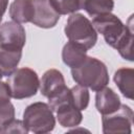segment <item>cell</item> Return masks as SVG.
Here are the masks:
<instances>
[{
    "instance_id": "obj_24",
    "label": "cell",
    "mask_w": 134,
    "mask_h": 134,
    "mask_svg": "<svg viewBox=\"0 0 134 134\" xmlns=\"http://www.w3.org/2000/svg\"><path fill=\"white\" fill-rule=\"evenodd\" d=\"M2 76H3V74H2V72L0 71V81H1V79H2Z\"/></svg>"
},
{
    "instance_id": "obj_4",
    "label": "cell",
    "mask_w": 134,
    "mask_h": 134,
    "mask_svg": "<svg viewBox=\"0 0 134 134\" xmlns=\"http://www.w3.org/2000/svg\"><path fill=\"white\" fill-rule=\"evenodd\" d=\"M13 98L22 99L36 95L40 81L37 72L28 67L16 69L7 79Z\"/></svg>"
},
{
    "instance_id": "obj_5",
    "label": "cell",
    "mask_w": 134,
    "mask_h": 134,
    "mask_svg": "<svg viewBox=\"0 0 134 134\" xmlns=\"http://www.w3.org/2000/svg\"><path fill=\"white\" fill-rule=\"evenodd\" d=\"M91 23L96 32L102 34L106 43L114 49H116L128 29V25H125L119 18L111 13L93 17Z\"/></svg>"
},
{
    "instance_id": "obj_18",
    "label": "cell",
    "mask_w": 134,
    "mask_h": 134,
    "mask_svg": "<svg viewBox=\"0 0 134 134\" xmlns=\"http://www.w3.org/2000/svg\"><path fill=\"white\" fill-rule=\"evenodd\" d=\"M84 1L85 0H49V3L59 15H67L83 9Z\"/></svg>"
},
{
    "instance_id": "obj_25",
    "label": "cell",
    "mask_w": 134,
    "mask_h": 134,
    "mask_svg": "<svg viewBox=\"0 0 134 134\" xmlns=\"http://www.w3.org/2000/svg\"><path fill=\"white\" fill-rule=\"evenodd\" d=\"M0 133H2V128L0 127Z\"/></svg>"
},
{
    "instance_id": "obj_9",
    "label": "cell",
    "mask_w": 134,
    "mask_h": 134,
    "mask_svg": "<svg viewBox=\"0 0 134 134\" xmlns=\"http://www.w3.org/2000/svg\"><path fill=\"white\" fill-rule=\"evenodd\" d=\"M66 87L63 74L57 69L47 70L40 80V91L41 94L47 98L59 93Z\"/></svg>"
},
{
    "instance_id": "obj_2",
    "label": "cell",
    "mask_w": 134,
    "mask_h": 134,
    "mask_svg": "<svg viewBox=\"0 0 134 134\" xmlns=\"http://www.w3.org/2000/svg\"><path fill=\"white\" fill-rule=\"evenodd\" d=\"M23 124L28 130L36 134L48 133L54 129L55 119L53 111L48 104L37 102L26 107L23 112Z\"/></svg>"
},
{
    "instance_id": "obj_22",
    "label": "cell",
    "mask_w": 134,
    "mask_h": 134,
    "mask_svg": "<svg viewBox=\"0 0 134 134\" xmlns=\"http://www.w3.org/2000/svg\"><path fill=\"white\" fill-rule=\"evenodd\" d=\"M12 95H10V89L8 87L7 83L0 81V103L9 102Z\"/></svg>"
},
{
    "instance_id": "obj_23",
    "label": "cell",
    "mask_w": 134,
    "mask_h": 134,
    "mask_svg": "<svg viewBox=\"0 0 134 134\" xmlns=\"http://www.w3.org/2000/svg\"><path fill=\"white\" fill-rule=\"evenodd\" d=\"M7 5H8V0H0V22L7 8Z\"/></svg>"
},
{
    "instance_id": "obj_1",
    "label": "cell",
    "mask_w": 134,
    "mask_h": 134,
    "mask_svg": "<svg viewBox=\"0 0 134 134\" xmlns=\"http://www.w3.org/2000/svg\"><path fill=\"white\" fill-rule=\"evenodd\" d=\"M71 75L74 82L93 91H98L109 83V74L106 65L92 57H87L84 63L71 69Z\"/></svg>"
},
{
    "instance_id": "obj_17",
    "label": "cell",
    "mask_w": 134,
    "mask_h": 134,
    "mask_svg": "<svg viewBox=\"0 0 134 134\" xmlns=\"http://www.w3.org/2000/svg\"><path fill=\"white\" fill-rule=\"evenodd\" d=\"M113 7V0H85L83 5V9H85L87 14L91 17L111 13Z\"/></svg>"
},
{
    "instance_id": "obj_16",
    "label": "cell",
    "mask_w": 134,
    "mask_h": 134,
    "mask_svg": "<svg viewBox=\"0 0 134 134\" xmlns=\"http://www.w3.org/2000/svg\"><path fill=\"white\" fill-rule=\"evenodd\" d=\"M128 30L125 34L122 40L120 43L117 45L116 50L119 52V54L125 59L130 62L133 61V16H130L128 22Z\"/></svg>"
},
{
    "instance_id": "obj_21",
    "label": "cell",
    "mask_w": 134,
    "mask_h": 134,
    "mask_svg": "<svg viewBox=\"0 0 134 134\" xmlns=\"http://www.w3.org/2000/svg\"><path fill=\"white\" fill-rule=\"evenodd\" d=\"M28 130L24 126L23 121L18 120V119H13L10 122L5 125L2 129V133H27Z\"/></svg>"
},
{
    "instance_id": "obj_3",
    "label": "cell",
    "mask_w": 134,
    "mask_h": 134,
    "mask_svg": "<svg viewBox=\"0 0 134 134\" xmlns=\"http://www.w3.org/2000/svg\"><path fill=\"white\" fill-rule=\"evenodd\" d=\"M64 31L69 41L82 44L87 50L92 48L97 41V32L91 21L82 14H71L66 22Z\"/></svg>"
},
{
    "instance_id": "obj_12",
    "label": "cell",
    "mask_w": 134,
    "mask_h": 134,
    "mask_svg": "<svg viewBox=\"0 0 134 134\" xmlns=\"http://www.w3.org/2000/svg\"><path fill=\"white\" fill-rule=\"evenodd\" d=\"M54 112L57 113L59 124L64 128L76 127L81 124L83 119L81 110L75 108L71 103L61 105L54 110Z\"/></svg>"
},
{
    "instance_id": "obj_11",
    "label": "cell",
    "mask_w": 134,
    "mask_h": 134,
    "mask_svg": "<svg viewBox=\"0 0 134 134\" xmlns=\"http://www.w3.org/2000/svg\"><path fill=\"white\" fill-rule=\"evenodd\" d=\"M87 58V49L82 45L73 41L67 42L62 50V59L64 64L68 67L77 68L80 67Z\"/></svg>"
},
{
    "instance_id": "obj_13",
    "label": "cell",
    "mask_w": 134,
    "mask_h": 134,
    "mask_svg": "<svg viewBox=\"0 0 134 134\" xmlns=\"http://www.w3.org/2000/svg\"><path fill=\"white\" fill-rule=\"evenodd\" d=\"M9 16L17 23L31 22L34 17V4L31 0H14L9 6Z\"/></svg>"
},
{
    "instance_id": "obj_6",
    "label": "cell",
    "mask_w": 134,
    "mask_h": 134,
    "mask_svg": "<svg viewBox=\"0 0 134 134\" xmlns=\"http://www.w3.org/2000/svg\"><path fill=\"white\" fill-rule=\"evenodd\" d=\"M133 111L127 105H120L113 113L103 115V132L105 134H130Z\"/></svg>"
},
{
    "instance_id": "obj_7",
    "label": "cell",
    "mask_w": 134,
    "mask_h": 134,
    "mask_svg": "<svg viewBox=\"0 0 134 134\" xmlns=\"http://www.w3.org/2000/svg\"><path fill=\"white\" fill-rule=\"evenodd\" d=\"M26 34L24 27L15 21H8L0 25V47L7 49H20L24 47Z\"/></svg>"
},
{
    "instance_id": "obj_20",
    "label": "cell",
    "mask_w": 134,
    "mask_h": 134,
    "mask_svg": "<svg viewBox=\"0 0 134 134\" xmlns=\"http://www.w3.org/2000/svg\"><path fill=\"white\" fill-rule=\"evenodd\" d=\"M15 119V107L10 102L0 103V127L3 129L5 125Z\"/></svg>"
},
{
    "instance_id": "obj_8",
    "label": "cell",
    "mask_w": 134,
    "mask_h": 134,
    "mask_svg": "<svg viewBox=\"0 0 134 134\" xmlns=\"http://www.w3.org/2000/svg\"><path fill=\"white\" fill-rule=\"evenodd\" d=\"M34 4V17L31 23L41 28H51L55 26L60 15L49 3V0H31Z\"/></svg>"
},
{
    "instance_id": "obj_19",
    "label": "cell",
    "mask_w": 134,
    "mask_h": 134,
    "mask_svg": "<svg viewBox=\"0 0 134 134\" xmlns=\"http://www.w3.org/2000/svg\"><path fill=\"white\" fill-rule=\"evenodd\" d=\"M70 96H71V104L79 110L82 111L88 107L90 95L86 87L81 86L79 84L76 86H73L70 89Z\"/></svg>"
},
{
    "instance_id": "obj_15",
    "label": "cell",
    "mask_w": 134,
    "mask_h": 134,
    "mask_svg": "<svg viewBox=\"0 0 134 134\" xmlns=\"http://www.w3.org/2000/svg\"><path fill=\"white\" fill-rule=\"evenodd\" d=\"M22 57V50L20 49H7L0 47V71L3 75L9 76L20 63Z\"/></svg>"
},
{
    "instance_id": "obj_10",
    "label": "cell",
    "mask_w": 134,
    "mask_h": 134,
    "mask_svg": "<svg viewBox=\"0 0 134 134\" xmlns=\"http://www.w3.org/2000/svg\"><path fill=\"white\" fill-rule=\"evenodd\" d=\"M121 105L119 96L109 87H104L96 91L95 107L102 115H107L116 111Z\"/></svg>"
},
{
    "instance_id": "obj_14",
    "label": "cell",
    "mask_w": 134,
    "mask_h": 134,
    "mask_svg": "<svg viewBox=\"0 0 134 134\" xmlns=\"http://www.w3.org/2000/svg\"><path fill=\"white\" fill-rule=\"evenodd\" d=\"M114 82L122 95L129 99L134 96V70L132 68H119L114 73Z\"/></svg>"
}]
</instances>
